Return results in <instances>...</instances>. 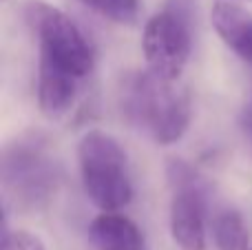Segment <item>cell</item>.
<instances>
[{
    "label": "cell",
    "instance_id": "6da1fadb",
    "mask_svg": "<svg viewBox=\"0 0 252 250\" xmlns=\"http://www.w3.org/2000/svg\"><path fill=\"white\" fill-rule=\"evenodd\" d=\"M124 115L161 146L179 142L192 118L190 95L153 71L133 73L120 91Z\"/></svg>",
    "mask_w": 252,
    "mask_h": 250
},
{
    "label": "cell",
    "instance_id": "7a4b0ae2",
    "mask_svg": "<svg viewBox=\"0 0 252 250\" xmlns=\"http://www.w3.org/2000/svg\"><path fill=\"white\" fill-rule=\"evenodd\" d=\"M82 188L102 213L120 211L133 199L128 155L111 133L91 128L78 142Z\"/></svg>",
    "mask_w": 252,
    "mask_h": 250
},
{
    "label": "cell",
    "instance_id": "3957f363",
    "mask_svg": "<svg viewBox=\"0 0 252 250\" xmlns=\"http://www.w3.org/2000/svg\"><path fill=\"white\" fill-rule=\"evenodd\" d=\"M27 16L38 35L40 60L80 80L91 73L95 64L93 49L80 31V27L64 11L35 0L29 4Z\"/></svg>",
    "mask_w": 252,
    "mask_h": 250
},
{
    "label": "cell",
    "instance_id": "277c9868",
    "mask_svg": "<svg viewBox=\"0 0 252 250\" xmlns=\"http://www.w3.org/2000/svg\"><path fill=\"white\" fill-rule=\"evenodd\" d=\"M2 184L20 208H40L58 188V164L38 142H16L4 151Z\"/></svg>",
    "mask_w": 252,
    "mask_h": 250
},
{
    "label": "cell",
    "instance_id": "5b68a950",
    "mask_svg": "<svg viewBox=\"0 0 252 250\" xmlns=\"http://www.w3.org/2000/svg\"><path fill=\"white\" fill-rule=\"evenodd\" d=\"M190 25L170 9L155 13L144 25L142 51L148 71L175 82L184 73L190 58Z\"/></svg>",
    "mask_w": 252,
    "mask_h": 250
},
{
    "label": "cell",
    "instance_id": "8992f818",
    "mask_svg": "<svg viewBox=\"0 0 252 250\" xmlns=\"http://www.w3.org/2000/svg\"><path fill=\"white\" fill-rule=\"evenodd\" d=\"M170 235L182 250H206V184L204 180L173 188Z\"/></svg>",
    "mask_w": 252,
    "mask_h": 250
},
{
    "label": "cell",
    "instance_id": "52a82bcc",
    "mask_svg": "<svg viewBox=\"0 0 252 250\" xmlns=\"http://www.w3.org/2000/svg\"><path fill=\"white\" fill-rule=\"evenodd\" d=\"M210 20L230 51H235L244 62L252 64V13L230 0H219L213 4Z\"/></svg>",
    "mask_w": 252,
    "mask_h": 250
},
{
    "label": "cell",
    "instance_id": "ba28073f",
    "mask_svg": "<svg viewBox=\"0 0 252 250\" xmlns=\"http://www.w3.org/2000/svg\"><path fill=\"white\" fill-rule=\"evenodd\" d=\"M80 78L49 64L38 62V106L47 118H60L73 106L78 97Z\"/></svg>",
    "mask_w": 252,
    "mask_h": 250
},
{
    "label": "cell",
    "instance_id": "9c48e42d",
    "mask_svg": "<svg viewBox=\"0 0 252 250\" xmlns=\"http://www.w3.org/2000/svg\"><path fill=\"white\" fill-rule=\"evenodd\" d=\"M89 237L97 250H144L142 230L118 211L97 215L89 226Z\"/></svg>",
    "mask_w": 252,
    "mask_h": 250
},
{
    "label": "cell",
    "instance_id": "30bf717a",
    "mask_svg": "<svg viewBox=\"0 0 252 250\" xmlns=\"http://www.w3.org/2000/svg\"><path fill=\"white\" fill-rule=\"evenodd\" d=\"M213 239L217 250H250V233L235 208H221L213 217Z\"/></svg>",
    "mask_w": 252,
    "mask_h": 250
},
{
    "label": "cell",
    "instance_id": "8fae6325",
    "mask_svg": "<svg viewBox=\"0 0 252 250\" xmlns=\"http://www.w3.org/2000/svg\"><path fill=\"white\" fill-rule=\"evenodd\" d=\"M93 11L102 13L113 22H133L137 18V0H82Z\"/></svg>",
    "mask_w": 252,
    "mask_h": 250
},
{
    "label": "cell",
    "instance_id": "7c38bea8",
    "mask_svg": "<svg viewBox=\"0 0 252 250\" xmlns=\"http://www.w3.org/2000/svg\"><path fill=\"white\" fill-rule=\"evenodd\" d=\"M0 250H47L42 239L29 230H4Z\"/></svg>",
    "mask_w": 252,
    "mask_h": 250
},
{
    "label": "cell",
    "instance_id": "4fadbf2b",
    "mask_svg": "<svg viewBox=\"0 0 252 250\" xmlns=\"http://www.w3.org/2000/svg\"><path fill=\"white\" fill-rule=\"evenodd\" d=\"M241 122H244V128L248 131V135L252 137V102L244 106V113H241Z\"/></svg>",
    "mask_w": 252,
    "mask_h": 250
}]
</instances>
